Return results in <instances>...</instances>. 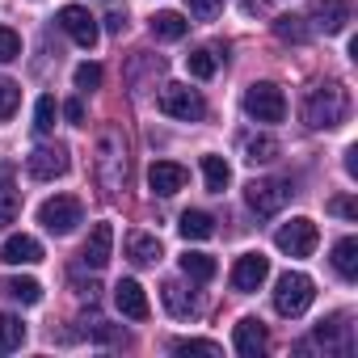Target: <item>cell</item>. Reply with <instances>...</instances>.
I'll list each match as a JSON object with an SVG mask.
<instances>
[{"mask_svg": "<svg viewBox=\"0 0 358 358\" xmlns=\"http://www.w3.org/2000/svg\"><path fill=\"white\" fill-rule=\"evenodd\" d=\"M177 232H182L186 241H207L215 232V220L207 211H186L182 220H177Z\"/></svg>", "mask_w": 358, "mask_h": 358, "instance_id": "obj_24", "label": "cell"}, {"mask_svg": "<svg viewBox=\"0 0 358 358\" xmlns=\"http://www.w3.org/2000/svg\"><path fill=\"white\" fill-rule=\"evenodd\" d=\"M350 22V0H312V26L324 34H341Z\"/></svg>", "mask_w": 358, "mask_h": 358, "instance_id": "obj_14", "label": "cell"}, {"mask_svg": "<svg viewBox=\"0 0 358 358\" xmlns=\"http://www.w3.org/2000/svg\"><path fill=\"white\" fill-rule=\"evenodd\" d=\"M345 173H350V177H358V148H354V143L345 148Z\"/></svg>", "mask_w": 358, "mask_h": 358, "instance_id": "obj_40", "label": "cell"}, {"mask_svg": "<svg viewBox=\"0 0 358 358\" xmlns=\"http://www.w3.org/2000/svg\"><path fill=\"white\" fill-rule=\"evenodd\" d=\"M329 207H333L341 220H358V203H354V199H333Z\"/></svg>", "mask_w": 358, "mask_h": 358, "instance_id": "obj_39", "label": "cell"}, {"mask_svg": "<svg viewBox=\"0 0 358 358\" xmlns=\"http://www.w3.org/2000/svg\"><path fill=\"white\" fill-rule=\"evenodd\" d=\"M278 139H270V135H253L249 143H245V160L249 164H270V160H278Z\"/></svg>", "mask_w": 358, "mask_h": 358, "instance_id": "obj_27", "label": "cell"}, {"mask_svg": "<svg viewBox=\"0 0 358 358\" xmlns=\"http://www.w3.org/2000/svg\"><path fill=\"white\" fill-rule=\"evenodd\" d=\"M97 182L114 194L127 186V143L118 127H106L97 135Z\"/></svg>", "mask_w": 358, "mask_h": 358, "instance_id": "obj_2", "label": "cell"}, {"mask_svg": "<svg viewBox=\"0 0 358 358\" xmlns=\"http://www.w3.org/2000/svg\"><path fill=\"white\" fill-rule=\"evenodd\" d=\"M38 224L47 232H55V236H72L85 224V207H80L76 194H55V199H47L38 207Z\"/></svg>", "mask_w": 358, "mask_h": 358, "instance_id": "obj_4", "label": "cell"}, {"mask_svg": "<svg viewBox=\"0 0 358 358\" xmlns=\"http://www.w3.org/2000/svg\"><path fill=\"white\" fill-rule=\"evenodd\" d=\"M173 354H207V358H220L224 350L207 337H182V341H173Z\"/></svg>", "mask_w": 358, "mask_h": 358, "instance_id": "obj_32", "label": "cell"}, {"mask_svg": "<svg viewBox=\"0 0 358 358\" xmlns=\"http://www.w3.org/2000/svg\"><path fill=\"white\" fill-rule=\"evenodd\" d=\"M64 118H68L72 127H85V101H80V97H72V101L64 106Z\"/></svg>", "mask_w": 358, "mask_h": 358, "instance_id": "obj_38", "label": "cell"}, {"mask_svg": "<svg viewBox=\"0 0 358 358\" xmlns=\"http://www.w3.org/2000/svg\"><path fill=\"white\" fill-rule=\"evenodd\" d=\"M17 101H22V89H17L9 76H0V118H13Z\"/></svg>", "mask_w": 358, "mask_h": 358, "instance_id": "obj_34", "label": "cell"}, {"mask_svg": "<svg viewBox=\"0 0 358 358\" xmlns=\"http://www.w3.org/2000/svg\"><path fill=\"white\" fill-rule=\"evenodd\" d=\"M203 182H207L211 194H224L228 182H232V164L224 156H203Z\"/></svg>", "mask_w": 358, "mask_h": 358, "instance_id": "obj_21", "label": "cell"}, {"mask_svg": "<svg viewBox=\"0 0 358 358\" xmlns=\"http://www.w3.org/2000/svg\"><path fill=\"white\" fill-rule=\"evenodd\" d=\"M232 345H236V354H245V358H257V354L266 350V324H262L257 316H245V320H236Z\"/></svg>", "mask_w": 358, "mask_h": 358, "instance_id": "obj_17", "label": "cell"}, {"mask_svg": "<svg viewBox=\"0 0 358 358\" xmlns=\"http://www.w3.org/2000/svg\"><path fill=\"white\" fill-rule=\"evenodd\" d=\"M270 278V257L266 253H245V257H236V266H232V287L236 291H257L262 282Z\"/></svg>", "mask_w": 358, "mask_h": 358, "instance_id": "obj_11", "label": "cell"}, {"mask_svg": "<svg viewBox=\"0 0 358 358\" xmlns=\"http://www.w3.org/2000/svg\"><path fill=\"white\" fill-rule=\"evenodd\" d=\"M122 26H127L122 13H110V17H106V30H110V34H122Z\"/></svg>", "mask_w": 358, "mask_h": 358, "instance_id": "obj_41", "label": "cell"}, {"mask_svg": "<svg viewBox=\"0 0 358 358\" xmlns=\"http://www.w3.org/2000/svg\"><path fill=\"white\" fill-rule=\"evenodd\" d=\"M114 303H118V312L131 316V320H148V312H152V303H148V295H143V287H139L135 278H122V282L114 287Z\"/></svg>", "mask_w": 358, "mask_h": 358, "instance_id": "obj_15", "label": "cell"}, {"mask_svg": "<svg viewBox=\"0 0 358 358\" xmlns=\"http://www.w3.org/2000/svg\"><path fill=\"white\" fill-rule=\"evenodd\" d=\"M312 299H316V287H312V278L308 274H299V270H287L278 282H274V312L278 316H303L308 308H312Z\"/></svg>", "mask_w": 358, "mask_h": 358, "instance_id": "obj_3", "label": "cell"}, {"mask_svg": "<svg viewBox=\"0 0 358 358\" xmlns=\"http://www.w3.org/2000/svg\"><path fill=\"white\" fill-rule=\"evenodd\" d=\"M245 114L257 118V122H282V118H287V97H282V89L270 85V80L249 85V89H245Z\"/></svg>", "mask_w": 358, "mask_h": 358, "instance_id": "obj_6", "label": "cell"}, {"mask_svg": "<svg viewBox=\"0 0 358 358\" xmlns=\"http://www.w3.org/2000/svg\"><path fill=\"white\" fill-rule=\"evenodd\" d=\"M245 203H249L253 215L270 220V215H278L291 203V182H282V177H262V182H249L245 186Z\"/></svg>", "mask_w": 358, "mask_h": 358, "instance_id": "obj_5", "label": "cell"}, {"mask_svg": "<svg viewBox=\"0 0 358 358\" xmlns=\"http://www.w3.org/2000/svg\"><path fill=\"white\" fill-rule=\"evenodd\" d=\"M55 97H38V106H34V131L38 135H51L55 131Z\"/></svg>", "mask_w": 358, "mask_h": 358, "instance_id": "obj_33", "label": "cell"}, {"mask_svg": "<svg viewBox=\"0 0 358 358\" xmlns=\"http://www.w3.org/2000/svg\"><path fill=\"white\" fill-rule=\"evenodd\" d=\"M26 173L34 182H55V177L68 173V148L64 143H47V148H34L26 156Z\"/></svg>", "mask_w": 358, "mask_h": 358, "instance_id": "obj_10", "label": "cell"}, {"mask_svg": "<svg viewBox=\"0 0 358 358\" xmlns=\"http://www.w3.org/2000/svg\"><path fill=\"white\" fill-rule=\"evenodd\" d=\"M333 270L341 278H358V241L354 236H341L333 245Z\"/></svg>", "mask_w": 358, "mask_h": 358, "instance_id": "obj_23", "label": "cell"}, {"mask_svg": "<svg viewBox=\"0 0 358 358\" xmlns=\"http://www.w3.org/2000/svg\"><path fill=\"white\" fill-rule=\"evenodd\" d=\"M160 299H164V308H169L173 316H190V312H194V295H190L182 282H164V287H160Z\"/></svg>", "mask_w": 358, "mask_h": 358, "instance_id": "obj_26", "label": "cell"}, {"mask_svg": "<svg viewBox=\"0 0 358 358\" xmlns=\"http://www.w3.org/2000/svg\"><path fill=\"white\" fill-rule=\"evenodd\" d=\"M316 241H320V232H316V224L312 220H291V224H282L278 232H274V245L287 253V257H312L316 253Z\"/></svg>", "mask_w": 358, "mask_h": 358, "instance_id": "obj_8", "label": "cell"}, {"mask_svg": "<svg viewBox=\"0 0 358 358\" xmlns=\"http://www.w3.org/2000/svg\"><path fill=\"white\" fill-rule=\"evenodd\" d=\"M97 85H101V64H80L76 68V89L80 93H93Z\"/></svg>", "mask_w": 358, "mask_h": 358, "instance_id": "obj_36", "label": "cell"}, {"mask_svg": "<svg viewBox=\"0 0 358 358\" xmlns=\"http://www.w3.org/2000/svg\"><path fill=\"white\" fill-rule=\"evenodd\" d=\"M22 341H26V324L13 312H0V354L22 350Z\"/></svg>", "mask_w": 358, "mask_h": 358, "instance_id": "obj_25", "label": "cell"}, {"mask_svg": "<svg viewBox=\"0 0 358 358\" xmlns=\"http://www.w3.org/2000/svg\"><path fill=\"white\" fill-rule=\"evenodd\" d=\"M5 295L30 308V303H38V299H43V287H38L34 278H9V282H5Z\"/></svg>", "mask_w": 358, "mask_h": 358, "instance_id": "obj_30", "label": "cell"}, {"mask_svg": "<svg viewBox=\"0 0 358 358\" xmlns=\"http://www.w3.org/2000/svg\"><path fill=\"white\" fill-rule=\"evenodd\" d=\"M345 114H350V93H345L337 80L316 85V89L303 97V122H308L312 131H333V127L345 122Z\"/></svg>", "mask_w": 358, "mask_h": 358, "instance_id": "obj_1", "label": "cell"}, {"mask_svg": "<svg viewBox=\"0 0 358 358\" xmlns=\"http://www.w3.org/2000/svg\"><path fill=\"white\" fill-rule=\"evenodd\" d=\"M220 5H224V0H186V9H190L199 22H211V17L220 13Z\"/></svg>", "mask_w": 358, "mask_h": 358, "instance_id": "obj_37", "label": "cell"}, {"mask_svg": "<svg viewBox=\"0 0 358 358\" xmlns=\"http://www.w3.org/2000/svg\"><path fill=\"white\" fill-rule=\"evenodd\" d=\"M59 30H64L76 47H85V51H93L97 38H101L97 17H93L89 9H80V5H64V9H59Z\"/></svg>", "mask_w": 358, "mask_h": 358, "instance_id": "obj_9", "label": "cell"}, {"mask_svg": "<svg viewBox=\"0 0 358 358\" xmlns=\"http://www.w3.org/2000/svg\"><path fill=\"white\" fill-rule=\"evenodd\" d=\"M274 34H278L282 43H308V26H303V17H291V13L274 17Z\"/></svg>", "mask_w": 358, "mask_h": 358, "instance_id": "obj_31", "label": "cell"}, {"mask_svg": "<svg viewBox=\"0 0 358 358\" xmlns=\"http://www.w3.org/2000/svg\"><path fill=\"white\" fill-rule=\"evenodd\" d=\"M186 169L182 164H173V160H156L152 169H148V186H152V194H160V199H169V194H177V190H186Z\"/></svg>", "mask_w": 358, "mask_h": 358, "instance_id": "obj_13", "label": "cell"}, {"mask_svg": "<svg viewBox=\"0 0 358 358\" xmlns=\"http://www.w3.org/2000/svg\"><path fill=\"white\" fill-rule=\"evenodd\" d=\"M13 59H22V38H17V30L0 26V64H13Z\"/></svg>", "mask_w": 358, "mask_h": 358, "instance_id": "obj_35", "label": "cell"}, {"mask_svg": "<svg viewBox=\"0 0 358 358\" xmlns=\"http://www.w3.org/2000/svg\"><path fill=\"white\" fill-rule=\"evenodd\" d=\"M127 257H131L135 266H156V262H160V241H156L152 232H131V236H127Z\"/></svg>", "mask_w": 358, "mask_h": 358, "instance_id": "obj_18", "label": "cell"}, {"mask_svg": "<svg viewBox=\"0 0 358 358\" xmlns=\"http://www.w3.org/2000/svg\"><path fill=\"white\" fill-rule=\"evenodd\" d=\"M312 341L324 345V350H333V345H337V350H350V324H345V316H333V320L316 324Z\"/></svg>", "mask_w": 358, "mask_h": 358, "instance_id": "obj_19", "label": "cell"}, {"mask_svg": "<svg viewBox=\"0 0 358 358\" xmlns=\"http://www.w3.org/2000/svg\"><path fill=\"white\" fill-rule=\"evenodd\" d=\"M110 253H114V228L110 224H93V232H89V241L80 249V262L89 270H106L110 266Z\"/></svg>", "mask_w": 358, "mask_h": 358, "instance_id": "obj_12", "label": "cell"}, {"mask_svg": "<svg viewBox=\"0 0 358 358\" xmlns=\"http://www.w3.org/2000/svg\"><path fill=\"white\" fill-rule=\"evenodd\" d=\"M186 68H190V76L211 80V76H215V68H220V55H215L211 47H199V51H190V55H186Z\"/></svg>", "mask_w": 358, "mask_h": 358, "instance_id": "obj_28", "label": "cell"}, {"mask_svg": "<svg viewBox=\"0 0 358 358\" xmlns=\"http://www.w3.org/2000/svg\"><path fill=\"white\" fill-rule=\"evenodd\" d=\"M186 30H190V22H186L182 13H173V9H164V13H156V17H152V34H156V38H164V43L186 38Z\"/></svg>", "mask_w": 358, "mask_h": 358, "instance_id": "obj_22", "label": "cell"}, {"mask_svg": "<svg viewBox=\"0 0 358 358\" xmlns=\"http://www.w3.org/2000/svg\"><path fill=\"white\" fill-rule=\"evenodd\" d=\"M160 114H169L177 122H199L207 114V101L190 85H164L160 89Z\"/></svg>", "mask_w": 358, "mask_h": 358, "instance_id": "obj_7", "label": "cell"}, {"mask_svg": "<svg viewBox=\"0 0 358 358\" xmlns=\"http://www.w3.org/2000/svg\"><path fill=\"white\" fill-rule=\"evenodd\" d=\"M0 262H9V266H34L43 262V245L26 232H13L5 245H0Z\"/></svg>", "mask_w": 358, "mask_h": 358, "instance_id": "obj_16", "label": "cell"}, {"mask_svg": "<svg viewBox=\"0 0 358 358\" xmlns=\"http://www.w3.org/2000/svg\"><path fill=\"white\" fill-rule=\"evenodd\" d=\"M17 186H13V164H0V224H13L17 220Z\"/></svg>", "mask_w": 358, "mask_h": 358, "instance_id": "obj_20", "label": "cell"}, {"mask_svg": "<svg viewBox=\"0 0 358 358\" xmlns=\"http://www.w3.org/2000/svg\"><path fill=\"white\" fill-rule=\"evenodd\" d=\"M182 274L194 278V282H211V278H215V257H207V253H186V257H182Z\"/></svg>", "mask_w": 358, "mask_h": 358, "instance_id": "obj_29", "label": "cell"}]
</instances>
